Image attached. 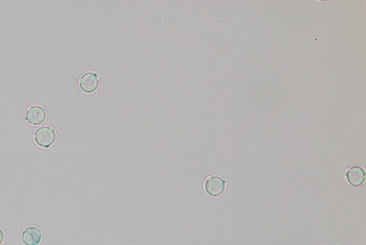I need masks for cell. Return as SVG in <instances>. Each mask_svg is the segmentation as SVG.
<instances>
[{"mask_svg":"<svg viewBox=\"0 0 366 245\" xmlns=\"http://www.w3.org/2000/svg\"><path fill=\"white\" fill-rule=\"evenodd\" d=\"M55 137L54 130L48 126L38 128L35 134V140L40 147H50L54 143Z\"/></svg>","mask_w":366,"mask_h":245,"instance_id":"obj_1","label":"cell"},{"mask_svg":"<svg viewBox=\"0 0 366 245\" xmlns=\"http://www.w3.org/2000/svg\"><path fill=\"white\" fill-rule=\"evenodd\" d=\"M225 188V182L223 179L219 177H213L210 178L206 181L205 184V190L211 196H220L224 191Z\"/></svg>","mask_w":366,"mask_h":245,"instance_id":"obj_2","label":"cell"},{"mask_svg":"<svg viewBox=\"0 0 366 245\" xmlns=\"http://www.w3.org/2000/svg\"><path fill=\"white\" fill-rule=\"evenodd\" d=\"M80 86L85 93H93L98 87V77L93 72H88L81 78Z\"/></svg>","mask_w":366,"mask_h":245,"instance_id":"obj_3","label":"cell"},{"mask_svg":"<svg viewBox=\"0 0 366 245\" xmlns=\"http://www.w3.org/2000/svg\"><path fill=\"white\" fill-rule=\"evenodd\" d=\"M41 241V232L35 227H28L22 234V242L26 245H38Z\"/></svg>","mask_w":366,"mask_h":245,"instance_id":"obj_4","label":"cell"},{"mask_svg":"<svg viewBox=\"0 0 366 245\" xmlns=\"http://www.w3.org/2000/svg\"><path fill=\"white\" fill-rule=\"evenodd\" d=\"M347 180L355 187L362 185L366 180L365 170L361 167H353L347 172Z\"/></svg>","mask_w":366,"mask_h":245,"instance_id":"obj_5","label":"cell"},{"mask_svg":"<svg viewBox=\"0 0 366 245\" xmlns=\"http://www.w3.org/2000/svg\"><path fill=\"white\" fill-rule=\"evenodd\" d=\"M46 117V114L43 108L40 106H32L27 110L26 118L31 125H39L41 124Z\"/></svg>","mask_w":366,"mask_h":245,"instance_id":"obj_6","label":"cell"},{"mask_svg":"<svg viewBox=\"0 0 366 245\" xmlns=\"http://www.w3.org/2000/svg\"><path fill=\"white\" fill-rule=\"evenodd\" d=\"M3 241H4V234H3V232L0 229V245L3 243Z\"/></svg>","mask_w":366,"mask_h":245,"instance_id":"obj_7","label":"cell"}]
</instances>
